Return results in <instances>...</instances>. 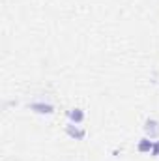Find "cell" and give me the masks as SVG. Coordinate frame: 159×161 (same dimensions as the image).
Here are the masks:
<instances>
[{"label": "cell", "mask_w": 159, "mask_h": 161, "mask_svg": "<svg viewBox=\"0 0 159 161\" xmlns=\"http://www.w3.org/2000/svg\"><path fill=\"white\" fill-rule=\"evenodd\" d=\"M142 129H144V137H148V139H159V120L146 118Z\"/></svg>", "instance_id": "7a4b0ae2"}, {"label": "cell", "mask_w": 159, "mask_h": 161, "mask_svg": "<svg viewBox=\"0 0 159 161\" xmlns=\"http://www.w3.org/2000/svg\"><path fill=\"white\" fill-rule=\"evenodd\" d=\"M154 158H159V141H156L154 142V148H152V152H150Z\"/></svg>", "instance_id": "8992f818"}, {"label": "cell", "mask_w": 159, "mask_h": 161, "mask_svg": "<svg viewBox=\"0 0 159 161\" xmlns=\"http://www.w3.org/2000/svg\"><path fill=\"white\" fill-rule=\"evenodd\" d=\"M66 135L71 137L73 141H82V139L86 137V129L79 127V125L73 124V122H68V124H66Z\"/></svg>", "instance_id": "3957f363"}, {"label": "cell", "mask_w": 159, "mask_h": 161, "mask_svg": "<svg viewBox=\"0 0 159 161\" xmlns=\"http://www.w3.org/2000/svg\"><path fill=\"white\" fill-rule=\"evenodd\" d=\"M28 109L36 114H47V116L54 113V105L49 101H32V103H28Z\"/></svg>", "instance_id": "6da1fadb"}, {"label": "cell", "mask_w": 159, "mask_h": 161, "mask_svg": "<svg viewBox=\"0 0 159 161\" xmlns=\"http://www.w3.org/2000/svg\"><path fill=\"white\" fill-rule=\"evenodd\" d=\"M152 148H154V141L148 139V137H142V139L137 142V150H139L140 154H150Z\"/></svg>", "instance_id": "5b68a950"}, {"label": "cell", "mask_w": 159, "mask_h": 161, "mask_svg": "<svg viewBox=\"0 0 159 161\" xmlns=\"http://www.w3.org/2000/svg\"><path fill=\"white\" fill-rule=\"evenodd\" d=\"M68 118H69V122H73V124H82L84 122V118H86V114H84V111L82 109H79V107H75V109H69L68 111Z\"/></svg>", "instance_id": "277c9868"}]
</instances>
